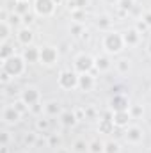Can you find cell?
Masks as SVG:
<instances>
[{"instance_id": "6da1fadb", "label": "cell", "mask_w": 151, "mask_h": 153, "mask_svg": "<svg viewBox=\"0 0 151 153\" xmlns=\"http://www.w3.org/2000/svg\"><path fill=\"white\" fill-rule=\"evenodd\" d=\"M4 70L11 76H18L23 73L25 70V59H21L20 55H13L7 61H4Z\"/></svg>"}, {"instance_id": "7a4b0ae2", "label": "cell", "mask_w": 151, "mask_h": 153, "mask_svg": "<svg viewBox=\"0 0 151 153\" xmlns=\"http://www.w3.org/2000/svg\"><path fill=\"white\" fill-rule=\"evenodd\" d=\"M124 41H123V36L117 34V32H109L105 38H103V48L109 52V53H117L121 52Z\"/></svg>"}, {"instance_id": "3957f363", "label": "cell", "mask_w": 151, "mask_h": 153, "mask_svg": "<svg viewBox=\"0 0 151 153\" xmlns=\"http://www.w3.org/2000/svg\"><path fill=\"white\" fill-rule=\"evenodd\" d=\"M94 68V57L87 55V53H82L78 55L75 61V70L82 75V73H89L91 70Z\"/></svg>"}, {"instance_id": "277c9868", "label": "cell", "mask_w": 151, "mask_h": 153, "mask_svg": "<svg viewBox=\"0 0 151 153\" xmlns=\"http://www.w3.org/2000/svg\"><path fill=\"white\" fill-rule=\"evenodd\" d=\"M59 85L62 89H75L78 87V75L75 71H62L59 76Z\"/></svg>"}, {"instance_id": "5b68a950", "label": "cell", "mask_w": 151, "mask_h": 153, "mask_svg": "<svg viewBox=\"0 0 151 153\" xmlns=\"http://www.w3.org/2000/svg\"><path fill=\"white\" fill-rule=\"evenodd\" d=\"M57 57H59V53L53 46H44L39 50V61L44 64H53L57 61Z\"/></svg>"}, {"instance_id": "8992f818", "label": "cell", "mask_w": 151, "mask_h": 153, "mask_svg": "<svg viewBox=\"0 0 151 153\" xmlns=\"http://www.w3.org/2000/svg\"><path fill=\"white\" fill-rule=\"evenodd\" d=\"M21 102H25L27 107H32V105L39 103V91L36 87H27L21 94Z\"/></svg>"}, {"instance_id": "52a82bcc", "label": "cell", "mask_w": 151, "mask_h": 153, "mask_svg": "<svg viewBox=\"0 0 151 153\" xmlns=\"http://www.w3.org/2000/svg\"><path fill=\"white\" fill-rule=\"evenodd\" d=\"M110 109H112L114 112L128 111V109H130V103H128L126 96H123V94H115L112 100H110Z\"/></svg>"}, {"instance_id": "ba28073f", "label": "cell", "mask_w": 151, "mask_h": 153, "mask_svg": "<svg viewBox=\"0 0 151 153\" xmlns=\"http://www.w3.org/2000/svg\"><path fill=\"white\" fill-rule=\"evenodd\" d=\"M55 9V2L53 0H36V13L41 16H48L52 14Z\"/></svg>"}, {"instance_id": "9c48e42d", "label": "cell", "mask_w": 151, "mask_h": 153, "mask_svg": "<svg viewBox=\"0 0 151 153\" xmlns=\"http://www.w3.org/2000/svg\"><path fill=\"white\" fill-rule=\"evenodd\" d=\"M126 141L132 144H139L142 141V130L139 126H128L126 130Z\"/></svg>"}, {"instance_id": "30bf717a", "label": "cell", "mask_w": 151, "mask_h": 153, "mask_svg": "<svg viewBox=\"0 0 151 153\" xmlns=\"http://www.w3.org/2000/svg\"><path fill=\"white\" fill-rule=\"evenodd\" d=\"M123 41H124V45L135 46V45H139V41H141V32H139L137 29H130V30H126V32L123 34Z\"/></svg>"}, {"instance_id": "8fae6325", "label": "cell", "mask_w": 151, "mask_h": 153, "mask_svg": "<svg viewBox=\"0 0 151 153\" xmlns=\"http://www.w3.org/2000/svg\"><path fill=\"white\" fill-rule=\"evenodd\" d=\"M78 87L82 89V91H91L93 87H94V78L91 73H82V75H78Z\"/></svg>"}, {"instance_id": "7c38bea8", "label": "cell", "mask_w": 151, "mask_h": 153, "mask_svg": "<svg viewBox=\"0 0 151 153\" xmlns=\"http://www.w3.org/2000/svg\"><path fill=\"white\" fill-rule=\"evenodd\" d=\"M20 112L16 111V107L14 105H9V107H5L4 109V114H2V117H4V121L5 123H16L18 119H20Z\"/></svg>"}, {"instance_id": "4fadbf2b", "label": "cell", "mask_w": 151, "mask_h": 153, "mask_svg": "<svg viewBox=\"0 0 151 153\" xmlns=\"http://www.w3.org/2000/svg\"><path fill=\"white\" fill-rule=\"evenodd\" d=\"M132 119V116L128 111H123V112H114V125L115 126H128V121Z\"/></svg>"}, {"instance_id": "5bb4252c", "label": "cell", "mask_w": 151, "mask_h": 153, "mask_svg": "<svg viewBox=\"0 0 151 153\" xmlns=\"http://www.w3.org/2000/svg\"><path fill=\"white\" fill-rule=\"evenodd\" d=\"M32 39H34V32L30 30V29H21L20 32H18V41L21 43V45H30L32 43Z\"/></svg>"}, {"instance_id": "9a60e30c", "label": "cell", "mask_w": 151, "mask_h": 153, "mask_svg": "<svg viewBox=\"0 0 151 153\" xmlns=\"http://www.w3.org/2000/svg\"><path fill=\"white\" fill-rule=\"evenodd\" d=\"M23 59H25L27 62H38L39 61V50L38 48H34V46H29V48L25 50Z\"/></svg>"}, {"instance_id": "2e32d148", "label": "cell", "mask_w": 151, "mask_h": 153, "mask_svg": "<svg viewBox=\"0 0 151 153\" xmlns=\"http://www.w3.org/2000/svg\"><path fill=\"white\" fill-rule=\"evenodd\" d=\"M44 111H46V114L48 116L62 114V111H61V103H59V102H50V103H46V105H44Z\"/></svg>"}, {"instance_id": "e0dca14e", "label": "cell", "mask_w": 151, "mask_h": 153, "mask_svg": "<svg viewBox=\"0 0 151 153\" xmlns=\"http://www.w3.org/2000/svg\"><path fill=\"white\" fill-rule=\"evenodd\" d=\"M94 68H98L100 71H107L110 68V61L107 57H96L94 59Z\"/></svg>"}, {"instance_id": "ac0fdd59", "label": "cell", "mask_w": 151, "mask_h": 153, "mask_svg": "<svg viewBox=\"0 0 151 153\" xmlns=\"http://www.w3.org/2000/svg\"><path fill=\"white\" fill-rule=\"evenodd\" d=\"M61 121H62L64 126H73L76 123L75 112H62V114H61Z\"/></svg>"}, {"instance_id": "d6986e66", "label": "cell", "mask_w": 151, "mask_h": 153, "mask_svg": "<svg viewBox=\"0 0 151 153\" xmlns=\"http://www.w3.org/2000/svg\"><path fill=\"white\" fill-rule=\"evenodd\" d=\"M89 152L91 153H105V144L100 141H93L89 144Z\"/></svg>"}, {"instance_id": "ffe728a7", "label": "cell", "mask_w": 151, "mask_h": 153, "mask_svg": "<svg viewBox=\"0 0 151 153\" xmlns=\"http://www.w3.org/2000/svg\"><path fill=\"white\" fill-rule=\"evenodd\" d=\"M16 14H20V16L29 14V5H27V2H18V4H16Z\"/></svg>"}, {"instance_id": "44dd1931", "label": "cell", "mask_w": 151, "mask_h": 153, "mask_svg": "<svg viewBox=\"0 0 151 153\" xmlns=\"http://www.w3.org/2000/svg\"><path fill=\"white\" fill-rule=\"evenodd\" d=\"M14 53H13V50H11V46L9 45H2V53H0V57H2V61H7L9 57H13Z\"/></svg>"}, {"instance_id": "7402d4cb", "label": "cell", "mask_w": 151, "mask_h": 153, "mask_svg": "<svg viewBox=\"0 0 151 153\" xmlns=\"http://www.w3.org/2000/svg\"><path fill=\"white\" fill-rule=\"evenodd\" d=\"M73 148H75L76 153H85V152H89V144H85L84 141H76Z\"/></svg>"}, {"instance_id": "603a6c76", "label": "cell", "mask_w": 151, "mask_h": 153, "mask_svg": "<svg viewBox=\"0 0 151 153\" xmlns=\"http://www.w3.org/2000/svg\"><path fill=\"white\" fill-rule=\"evenodd\" d=\"M105 153H119V144L114 143V141L107 143V144H105Z\"/></svg>"}, {"instance_id": "cb8c5ba5", "label": "cell", "mask_w": 151, "mask_h": 153, "mask_svg": "<svg viewBox=\"0 0 151 153\" xmlns=\"http://www.w3.org/2000/svg\"><path fill=\"white\" fill-rule=\"evenodd\" d=\"M117 5H119L123 11H130V9L133 7V0H119Z\"/></svg>"}, {"instance_id": "d4e9b609", "label": "cell", "mask_w": 151, "mask_h": 153, "mask_svg": "<svg viewBox=\"0 0 151 153\" xmlns=\"http://www.w3.org/2000/svg\"><path fill=\"white\" fill-rule=\"evenodd\" d=\"M117 70H119V73H126V71L130 70V64H128V61H126V59L119 61V62H117Z\"/></svg>"}, {"instance_id": "484cf974", "label": "cell", "mask_w": 151, "mask_h": 153, "mask_svg": "<svg viewBox=\"0 0 151 153\" xmlns=\"http://www.w3.org/2000/svg\"><path fill=\"white\" fill-rule=\"evenodd\" d=\"M36 126H38V130H44V132H46V130H48V126H50V121H48V119H43V117H41V119H38Z\"/></svg>"}, {"instance_id": "4316f807", "label": "cell", "mask_w": 151, "mask_h": 153, "mask_svg": "<svg viewBox=\"0 0 151 153\" xmlns=\"http://www.w3.org/2000/svg\"><path fill=\"white\" fill-rule=\"evenodd\" d=\"M135 29H137V30H139V32H141V34H142V32H146V30H148V29H150V25H148V23H146V22H144V20H141V22H139V23H137V27H135Z\"/></svg>"}, {"instance_id": "83f0119b", "label": "cell", "mask_w": 151, "mask_h": 153, "mask_svg": "<svg viewBox=\"0 0 151 153\" xmlns=\"http://www.w3.org/2000/svg\"><path fill=\"white\" fill-rule=\"evenodd\" d=\"M128 112H130L132 117H137V116L142 114V109H141V107H130V109H128Z\"/></svg>"}, {"instance_id": "f1b7e54d", "label": "cell", "mask_w": 151, "mask_h": 153, "mask_svg": "<svg viewBox=\"0 0 151 153\" xmlns=\"http://www.w3.org/2000/svg\"><path fill=\"white\" fill-rule=\"evenodd\" d=\"M7 23H9V25H18V23H20V14H13V16L7 20Z\"/></svg>"}, {"instance_id": "f546056e", "label": "cell", "mask_w": 151, "mask_h": 153, "mask_svg": "<svg viewBox=\"0 0 151 153\" xmlns=\"http://www.w3.org/2000/svg\"><path fill=\"white\" fill-rule=\"evenodd\" d=\"M109 25H110V20L107 16H101L100 22H98V27H109Z\"/></svg>"}, {"instance_id": "4dcf8cb0", "label": "cell", "mask_w": 151, "mask_h": 153, "mask_svg": "<svg viewBox=\"0 0 151 153\" xmlns=\"http://www.w3.org/2000/svg\"><path fill=\"white\" fill-rule=\"evenodd\" d=\"M34 143H36V134L25 135V144H34Z\"/></svg>"}, {"instance_id": "1f68e13d", "label": "cell", "mask_w": 151, "mask_h": 153, "mask_svg": "<svg viewBox=\"0 0 151 153\" xmlns=\"http://www.w3.org/2000/svg\"><path fill=\"white\" fill-rule=\"evenodd\" d=\"M25 105H27L25 102H18V103H14V107H16V111H18L20 114H21V112H25Z\"/></svg>"}, {"instance_id": "d6a6232c", "label": "cell", "mask_w": 151, "mask_h": 153, "mask_svg": "<svg viewBox=\"0 0 151 153\" xmlns=\"http://www.w3.org/2000/svg\"><path fill=\"white\" fill-rule=\"evenodd\" d=\"M30 109V112H34V114H39L41 111H43V105L41 103H36V105H32V107H29Z\"/></svg>"}, {"instance_id": "836d02e7", "label": "cell", "mask_w": 151, "mask_h": 153, "mask_svg": "<svg viewBox=\"0 0 151 153\" xmlns=\"http://www.w3.org/2000/svg\"><path fill=\"white\" fill-rule=\"evenodd\" d=\"M59 143H61V139L57 135H50V146H57Z\"/></svg>"}, {"instance_id": "e575fe53", "label": "cell", "mask_w": 151, "mask_h": 153, "mask_svg": "<svg viewBox=\"0 0 151 153\" xmlns=\"http://www.w3.org/2000/svg\"><path fill=\"white\" fill-rule=\"evenodd\" d=\"M71 32H73L75 36H80V34H84V32H82V27H80V25H73V27H71Z\"/></svg>"}, {"instance_id": "d590c367", "label": "cell", "mask_w": 151, "mask_h": 153, "mask_svg": "<svg viewBox=\"0 0 151 153\" xmlns=\"http://www.w3.org/2000/svg\"><path fill=\"white\" fill-rule=\"evenodd\" d=\"M32 20H34V16H32V14H25V16H23V23H27V25H30V23H32Z\"/></svg>"}, {"instance_id": "8d00e7d4", "label": "cell", "mask_w": 151, "mask_h": 153, "mask_svg": "<svg viewBox=\"0 0 151 153\" xmlns=\"http://www.w3.org/2000/svg\"><path fill=\"white\" fill-rule=\"evenodd\" d=\"M75 2H76V5H78V9H84L89 4V0H75Z\"/></svg>"}, {"instance_id": "74e56055", "label": "cell", "mask_w": 151, "mask_h": 153, "mask_svg": "<svg viewBox=\"0 0 151 153\" xmlns=\"http://www.w3.org/2000/svg\"><path fill=\"white\" fill-rule=\"evenodd\" d=\"M142 20H144V22H146V23H148V25H150V27H151V13H146Z\"/></svg>"}, {"instance_id": "f35d334b", "label": "cell", "mask_w": 151, "mask_h": 153, "mask_svg": "<svg viewBox=\"0 0 151 153\" xmlns=\"http://www.w3.org/2000/svg\"><path fill=\"white\" fill-rule=\"evenodd\" d=\"M7 139H9V135H7V132H4V134H2V144H4V146L7 144Z\"/></svg>"}, {"instance_id": "ab89813d", "label": "cell", "mask_w": 151, "mask_h": 153, "mask_svg": "<svg viewBox=\"0 0 151 153\" xmlns=\"http://www.w3.org/2000/svg\"><path fill=\"white\" fill-rule=\"evenodd\" d=\"M53 2H55V5H59V4H61L62 0H53Z\"/></svg>"}, {"instance_id": "60d3db41", "label": "cell", "mask_w": 151, "mask_h": 153, "mask_svg": "<svg viewBox=\"0 0 151 153\" xmlns=\"http://www.w3.org/2000/svg\"><path fill=\"white\" fill-rule=\"evenodd\" d=\"M105 2H110V4H114V2H119V0H105Z\"/></svg>"}, {"instance_id": "b9f144b4", "label": "cell", "mask_w": 151, "mask_h": 153, "mask_svg": "<svg viewBox=\"0 0 151 153\" xmlns=\"http://www.w3.org/2000/svg\"><path fill=\"white\" fill-rule=\"evenodd\" d=\"M148 52H150V53H151V43H150V45H148Z\"/></svg>"}, {"instance_id": "7bdbcfd3", "label": "cell", "mask_w": 151, "mask_h": 153, "mask_svg": "<svg viewBox=\"0 0 151 153\" xmlns=\"http://www.w3.org/2000/svg\"><path fill=\"white\" fill-rule=\"evenodd\" d=\"M57 153H68V152H64V150H61V152H57Z\"/></svg>"}, {"instance_id": "ee69618b", "label": "cell", "mask_w": 151, "mask_h": 153, "mask_svg": "<svg viewBox=\"0 0 151 153\" xmlns=\"http://www.w3.org/2000/svg\"><path fill=\"white\" fill-rule=\"evenodd\" d=\"M18 2H27V0H18Z\"/></svg>"}]
</instances>
